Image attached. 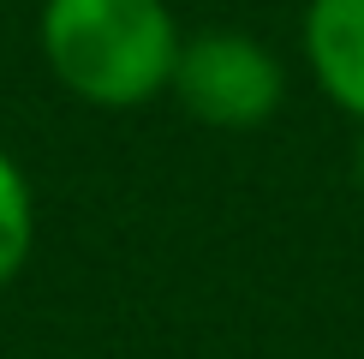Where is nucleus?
<instances>
[{"label": "nucleus", "mask_w": 364, "mask_h": 359, "mask_svg": "<svg viewBox=\"0 0 364 359\" xmlns=\"http://www.w3.org/2000/svg\"><path fill=\"white\" fill-rule=\"evenodd\" d=\"M168 96L209 132H263L287 102V66L245 30H197L179 42Z\"/></svg>", "instance_id": "nucleus-2"}, {"label": "nucleus", "mask_w": 364, "mask_h": 359, "mask_svg": "<svg viewBox=\"0 0 364 359\" xmlns=\"http://www.w3.org/2000/svg\"><path fill=\"white\" fill-rule=\"evenodd\" d=\"M30 246H36V192L24 168L0 150V288L30 264Z\"/></svg>", "instance_id": "nucleus-4"}, {"label": "nucleus", "mask_w": 364, "mask_h": 359, "mask_svg": "<svg viewBox=\"0 0 364 359\" xmlns=\"http://www.w3.org/2000/svg\"><path fill=\"white\" fill-rule=\"evenodd\" d=\"M299 54L316 90L364 126V0H311L299 19Z\"/></svg>", "instance_id": "nucleus-3"}, {"label": "nucleus", "mask_w": 364, "mask_h": 359, "mask_svg": "<svg viewBox=\"0 0 364 359\" xmlns=\"http://www.w3.org/2000/svg\"><path fill=\"white\" fill-rule=\"evenodd\" d=\"M36 42L60 90L126 114L168 96L186 36L168 0H42Z\"/></svg>", "instance_id": "nucleus-1"}, {"label": "nucleus", "mask_w": 364, "mask_h": 359, "mask_svg": "<svg viewBox=\"0 0 364 359\" xmlns=\"http://www.w3.org/2000/svg\"><path fill=\"white\" fill-rule=\"evenodd\" d=\"M353 180H358V192H364V126H358V144H353Z\"/></svg>", "instance_id": "nucleus-5"}]
</instances>
